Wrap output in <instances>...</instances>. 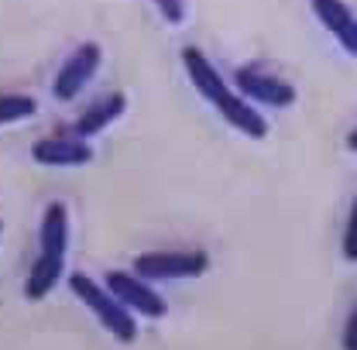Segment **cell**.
Instances as JSON below:
<instances>
[{
	"label": "cell",
	"instance_id": "obj_1",
	"mask_svg": "<svg viewBox=\"0 0 357 350\" xmlns=\"http://www.w3.org/2000/svg\"><path fill=\"white\" fill-rule=\"evenodd\" d=\"M182 66H185V73H189V79H192V86L196 93L220 114L223 121L230 124V128H237L241 134H248V137H265L268 134V121L241 96V93H234V89L223 83V76L210 66V59L199 52V48H182Z\"/></svg>",
	"mask_w": 357,
	"mask_h": 350
},
{
	"label": "cell",
	"instance_id": "obj_2",
	"mask_svg": "<svg viewBox=\"0 0 357 350\" xmlns=\"http://www.w3.org/2000/svg\"><path fill=\"white\" fill-rule=\"evenodd\" d=\"M66 251H69V210L66 203H48V210L42 213V230H38V258L24 282L28 299L38 303L59 285V275L66 268Z\"/></svg>",
	"mask_w": 357,
	"mask_h": 350
},
{
	"label": "cell",
	"instance_id": "obj_3",
	"mask_svg": "<svg viewBox=\"0 0 357 350\" xmlns=\"http://www.w3.org/2000/svg\"><path fill=\"white\" fill-rule=\"evenodd\" d=\"M69 289H73V296L83 303V306L103 323V330H110L114 333V340H121V344H131L134 337H137V323H134V312L131 309H124L103 285H96L89 275L83 271H73L69 275Z\"/></svg>",
	"mask_w": 357,
	"mask_h": 350
},
{
	"label": "cell",
	"instance_id": "obj_4",
	"mask_svg": "<svg viewBox=\"0 0 357 350\" xmlns=\"http://www.w3.org/2000/svg\"><path fill=\"white\" fill-rule=\"evenodd\" d=\"M210 268V258L203 251H151L134 258V275L144 282L162 278H199Z\"/></svg>",
	"mask_w": 357,
	"mask_h": 350
},
{
	"label": "cell",
	"instance_id": "obj_5",
	"mask_svg": "<svg viewBox=\"0 0 357 350\" xmlns=\"http://www.w3.org/2000/svg\"><path fill=\"white\" fill-rule=\"evenodd\" d=\"M107 292L124 309H134L148 319H162L169 312L165 299L151 285H144V278H137L131 271H107Z\"/></svg>",
	"mask_w": 357,
	"mask_h": 350
},
{
	"label": "cell",
	"instance_id": "obj_6",
	"mask_svg": "<svg viewBox=\"0 0 357 350\" xmlns=\"http://www.w3.org/2000/svg\"><path fill=\"white\" fill-rule=\"evenodd\" d=\"M100 62H103L100 45H93V42L79 45V48L59 66V76H55V83H52V96H55V100H76V96L83 93V86L96 76Z\"/></svg>",
	"mask_w": 357,
	"mask_h": 350
},
{
	"label": "cell",
	"instance_id": "obj_7",
	"mask_svg": "<svg viewBox=\"0 0 357 350\" xmlns=\"http://www.w3.org/2000/svg\"><path fill=\"white\" fill-rule=\"evenodd\" d=\"M234 83H237V93H244L258 103H268V107H292L296 103V86L271 76V73H261V69H237Z\"/></svg>",
	"mask_w": 357,
	"mask_h": 350
},
{
	"label": "cell",
	"instance_id": "obj_8",
	"mask_svg": "<svg viewBox=\"0 0 357 350\" xmlns=\"http://www.w3.org/2000/svg\"><path fill=\"white\" fill-rule=\"evenodd\" d=\"M38 165H52V169H66V165H89L93 162V148L83 137L73 134H55V137H42L31 148Z\"/></svg>",
	"mask_w": 357,
	"mask_h": 350
},
{
	"label": "cell",
	"instance_id": "obj_9",
	"mask_svg": "<svg viewBox=\"0 0 357 350\" xmlns=\"http://www.w3.org/2000/svg\"><path fill=\"white\" fill-rule=\"evenodd\" d=\"M316 17L323 21V28L344 45V52H357V31H354V14L344 0H310Z\"/></svg>",
	"mask_w": 357,
	"mask_h": 350
},
{
	"label": "cell",
	"instance_id": "obj_10",
	"mask_svg": "<svg viewBox=\"0 0 357 350\" xmlns=\"http://www.w3.org/2000/svg\"><path fill=\"white\" fill-rule=\"evenodd\" d=\"M128 110V96L124 93H110V96H103L100 103H93L86 114L73 124V137H93V134H100L103 128H110L121 114Z\"/></svg>",
	"mask_w": 357,
	"mask_h": 350
},
{
	"label": "cell",
	"instance_id": "obj_11",
	"mask_svg": "<svg viewBox=\"0 0 357 350\" xmlns=\"http://www.w3.org/2000/svg\"><path fill=\"white\" fill-rule=\"evenodd\" d=\"M38 110V103L24 93H0V124H14V121H24Z\"/></svg>",
	"mask_w": 357,
	"mask_h": 350
},
{
	"label": "cell",
	"instance_id": "obj_12",
	"mask_svg": "<svg viewBox=\"0 0 357 350\" xmlns=\"http://www.w3.org/2000/svg\"><path fill=\"white\" fill-rule=\"evenodd\" d=\"M155 3H158V10H162V17L169 24H182L185 21V0H155Z\"/></svg>",
	"mask_w": 357,
	"mask_h": 350
},
{
	"label": "cell",
	"instance_id": "obj_13",
	"mask_svg": "<svg viewBox=\"0 0 357 350\" xmlns=\"http://www.w3.org/2000/svg\"><path fill=\"white\" fill-rule=\"evenodd\" d=\"M354 330H357V312H351V319H347V330H344V350H357Z\"/></svg>",
	"mask_w": 357,
	"mask_h": 350
},
{
	"label": "cell",
	"instance_id": "obj_14",
	"mask_svg": "<svg viewBox=\"0 0 357 350\" xmlns=\"http://www.w3.org/2000/svg\"><path fill=\"white\" fill-rule=\"evenodd\" d=\"M344 254H347V261H354V213H351V223H347V237H344Z\"/></svg>",
	"mask_w": 357,
	"mask_h": 350
}]
</instances>
